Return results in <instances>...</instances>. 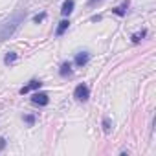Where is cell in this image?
<instances>
[{"instance_id":"cell-1","label":"cell","mask_w":156,"mask_h":156,"mask_svg":"<svg viewBox=\"0 0 156 156\" xmlns=\"http://www.w3.org/2000/svg\"><path fill=\"white\" fill-rule=\"evenodd\" d=\"M24 19H26V11L24 9H20V11H17L15 15H11L8 20H4L2 24H0V42H4V41H8L9 37H13V33L19 30V26L24 22Z\"/></svg>"},{"instance_id":"cell-2","label":"cell","mask_w":156,"mask_h":156,"mask_svg":"<svg viewBox=\"0 0 156 156\" xmlns=\"http://www.w3.org/2000/svg\"><path fill=\"white\" fill-rule=\"evenodd\" d=\"M73 98H75L77 101H88V98H90V88H88L85 83L77 85L75 90H73Z\"/></svg>"},{"instance_id":"cell-3","label":"cell","mask_w":156,"mask_h":156,"mask_svg":"<svg viewBox=\"0 0 156 156\" xmlns=\"http://www.w3.org/2000/svg\"><path fill=\"white\" fill-rule=\"evenodd\" d=\"M31 103L37 105V107H46V105L50 103V96H48L46 92H35V94L31 96Z\"/></svg>"},{"instance_id":"cell-4","label":"cell","mask_w":156,"mask_h":156,"mask_svg":"<svg viewBox=\"0 0 156 156\" xmlns=\"http://www.w3.org/2000/svg\"><path fill=\"white\" fill-rule=\"evenodd\" d=\"M88 61H90V53L88 51H77L75 53V59H73L75 66H79V68H83Z\"/></svg>"},{"instance_id":"cell-5","label":"cell","mask_w":156,"mask_h":156,"mask_svg":"<svg viewBox=\"0 0 156 156\" xmlns=\"http://www.w3.org/2000/svg\"><path fill=\"white\" fill-rule=\"evenodd\" d=\"M41 87H42V81H41V79H31V81H30L28 85H24V87H22V88L19 90V92H20V94L24 96V94H28L30 90H39Z\"/></svg>"},{"instance_id":"cell-6","label":"cell","mask_w":156,"mask_h":156,"mask_svg":"<svg viewBox=\"0 0 156 156\" xmlns=\"http://www.w3.org/2000/svg\"><path fill=\"white\" fill-rule=\"evenodd\" d=\"M73 8H75V2H73V0H64V2H62V8H61V15H62V17H70L72 11H73Z\"/></svg>"},{"instance_id":"cell-7","label":"cell","mask_w":156,"mask_h":156,"mask_svg":"<svg viewBox=\"0 0 156 156\" xmlns=\"http://www.w3.org/2000/svg\"><path fill=\"white\" fill-rule=\"evenodd\" d=\"M72 73H73V70H72V62H68V61L62 62L61 68H59V75H61V77H70Z\"/></svg>"},{"instance_id":"cell-8","label":"cell","mask_w":156,"mask_h":156,"mask_svg":"<svg viewBox=\"0 0 156 156\" xmlns=\"http://www.w3.org/2000/svg\"><path fill=\"white\" fill-rule=\"evenodd\" d=\"M68 28H70V20H68V19L61 20V22H59V26H57V30H55V35H57V37H62V35H64V31H66Z\"/></svg>"},{"instance_id":"cell-9","label":"cell","mask_w":156,"mask_h":156,"mask_svg":"<svg viewBox=\"0 0 156 156\" xmlns=\"http://www.w3.org/2000/svg\"><path fill=\"white\" fill-rule=\"evenodd\" d=\"M127 9H129V0H125L121 6L114 8V9H112V13H114V15H118V17H123V15H127Z\"/></svg>"},{"instance_id":"cell-10","label":"cell","mask_w":156,"mask_h":156,"mask_svg":"<svg viewBox=\"0 0 156 156\" xmlns=\"http://www.w3.org/2000/svg\"><path fill=\"white\" fill-rule=\"evenodd\" d=\"M15 61H17V53H15V51H8V53H6V57H4V64H8V66H9V64H13Z\"/></svg>"},{"instance_id":"cell-11","label":"cell","mask_w":156,"mask_h":156,"mask_svg":"<svg viewBox=\"0 0 156 156\" xmlns=\"http://www.w3.org/2000/svg\"><path fill=\"white\" fill-rule=\"evenodd\" d=\"M145 35H147V31H145V30H141V31H138V33H134V35H132L130 39H132V42L136 44V42H140V41H141V39H143Z\"/></svg>"},{"instance_id":"cell-12","label":"cell","mask_w":156,"mask_h":156,"mask_svg":"<svg viewBox=\"0 0 156 156\" xmlns=\"http://www.w3.org/2000/svg\"><path fill=\"white\" fill-rule=\"evenodd\" d=\"M22 119H24L30 127H33V125H35V116H33V114H26V116H22Z\"/></svg>"},{"instance_id":"cell-13","label":"cell","mask_w":156,"mask_h":156,"mask_svg":"<svg viewBox=\"0 0 156 156\" xmlns=\"http://www.w3.org/2000/svg\"><path fill=\"white\" fill-rule=\"evenodd\" d=\"M44 19H46V13L42 11V13H37V15L33 17V22H35V24H39V22H42Z\"/></svg>"},{"instance_id":"cell-14","label":"cell","mask_w":156,"mask_h":156,"mask_svg":"<svg viewBox=\"0 0 156 156\" xmlns=\"http://www.w3.org/2000/svg\"><path fill=\"white\" fill-rule=\"evenodd\" d=\"M103 130H105L107 134L110 132V119H108V118H105V119H103Z\"/></svg>"},{"instance_id":"cell-15","label":"cell","mask_w":156,"mask_h":156,"mask_svg":"<svg viewBox=\"0 0 156 156\" xmlns=\"http://www.w3.org/2000/svg\"><path fill=\"white\" fill-rule=\"evenodd\" d=\"M99 2H103V0H88V8H94V6L99 4Z\"/></svg>"},{"instance_id":"cell-16","label":"cell","mask_w":156,"mask_h":156,"mask_svg":"<svg viewBox=\"0 0 156 156\" xmlns=\"http://www.w3.org/2000/svg\"><path fill=\"white\" fill-rule=\"evenodd\" d=\"M4 149H6V140H4V138H0V152H2Z\"/></svg>"},{"instance_id":"cell-17","label":"cell","mask_w":156,"mask_h":156,"mask_svg":"<svg viewBox=\"0 0 156 156\" xmlns=\"http://www.w3.org/2000/svg\"><path fill=\"white\" fill-rule=\"evenodd\" d=\"M99 20H101V15H94L92 17V22H99Z\"/></svg>"}]
</instances>
